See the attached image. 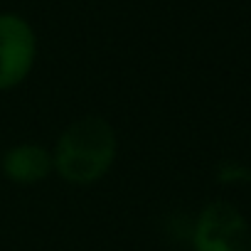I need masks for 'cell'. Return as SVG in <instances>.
Returning a JSON list of instances; mask_svg holds the SVG:
<instances>
[{"instance_id": "obj_1", "label": "cell", "mask_w": 251, "mask_h": 251, "mask_svg": "<svg viewBox=\"0 0 251 251\" xmlns=\"http://www.w3.org/2000/svg\"><path fill=\"white\" fill-rule=\"evenodd\" d=\"M118 131L99 113H84L69 121L54 138V175L72 187L99 185L118 160Z\"/></svg>"}, {"instance_id": "obj_2", "label": "cell", "mask_w": 251, "mask_h": 251, "mask_svg": "<svg viewBox=\"0 0 251 251\" xmlns=\"http://www.w3.org/2000/svg\"><path fill=\"white\" fill-rule=\"evenodd\" d=\"M40 40L32 23L13 10H0V94L23 86L37 67Z\"/></svg>"}, {"instance_id": "obj_3", "label": "cell", "mask_w": 251, "mask_h": 251, "mask_svg": "<svg viewBox=\"0 0 251 251\" xmlns=\"http://www.w3.org/2000/svg\"><path fill=\"white\" fill-rule=\"evenodd\" d=\"M251 224L244 212L226 202L212 200L207 202L190 229L192 251H249Z\"/></svg>"}, {"instance_id": "obj_4", "label": "cell", "mask_w": 251, "mask_h": 251, "mask_svg": "<svg viewBox=\"0 0 251 251\" xmlns=\"http://www.w3.org/2000/svg\"><path fill=\"white\" fill-rule=\"evenodd\" d=\"M0 175L10 185H18V187L42 185L54 175L52 151L35 141L13 143L0 155Z\"/></svg>"}, {"instance_id": "obj_5", "label": "cell", "mask_w": 251, "mask_h": 251, "mask_svg": "<svg viewBox=\"0 0 251 251\" xmlns=\"http://www.w3.org/2000/svg\"><path fill=\"white\" fill-rule=\"evenodd\" d=\"M249 251H251V236H249Z\"/></svg>"}]
</instances>
